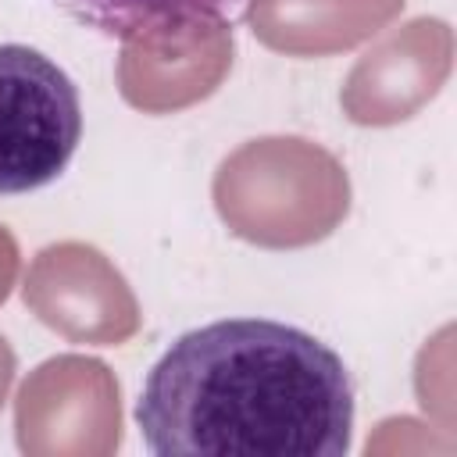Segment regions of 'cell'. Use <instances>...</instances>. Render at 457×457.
I'll use <instances>...</instances> for the list:
<instances>
[{"label": "cell", "mask_w": 457, "mask_h": 457, "mask_svg": "<svg viewBox=\"0 0 457 457\" xmlns=\"http://www.w3.org/2000/svg\"><path fill=\"white\" fill-rule=\"evenodd\" d=\"M71 21L111 36V39H139L146 32L193 25V21H221L232 18L243 0H54Z\"/></svg>", "instance_id": "3"}, {"label": "cell", "mask_w": 457, "mask_h": 457, "mask_svg": "<svg viewBox=\"0 0 457 457\" xmlns=\"http://www.w3.org/2000/svg\"><path fill=\"white\" fill-rule=\"evenodd\" d=\"M82 139L79 86L46 54L0 43V196L50 186Z\"/></svg>", "instance_id": "2"}, {"label": "cell", "mask_w": 457, "mask_h": 457, "mask_svg": "<svg viewBox=\"0 0 457 457\" xmlns=\"http://www.w3.org/2000/svg\"><path fill=\"white\" fill-rule=\"evenodd\" d=\"M136 421L157 457H343L353 382L343 357L296 325L221 318L161 353Z\"/></svg>", "instance_id": "1"}]
</instances>
